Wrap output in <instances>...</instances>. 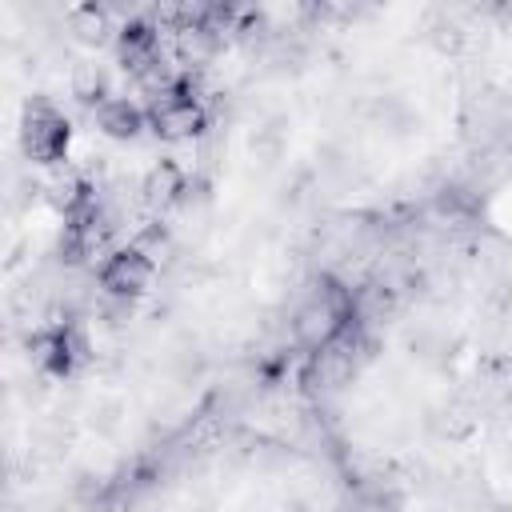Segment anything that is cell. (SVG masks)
Here are the masks:
<instances>
[{"mask_svg":"<svg viewBox=\"0 0 512 512\" xmlns=\"http://www.w3.org/2000/svg\"><path fill=\"white\" fill-rule=\"evenodd\" d=\"M24 348H28L32 368L44 372V376H52V380H68V376H76L92 360V336L72 316L48 320V324L32 328L24 336Z\"/></svg>","mask_w":512,"mask_h":512,"instance_id":"6da1fadb","label":"cell"},{"mask_svg":"<svg viewBox=\"0 0 512 512\" xmlns=\"http://www.w3.org/2000/svg\"><path fill=\"white\" fill-rule=\"evenodd\" d=\"M68 144H72L68 116L52 100H44V96L28 100L24 116H20V152H24V160H32V164H60Z\"/></svg>","mask_w":512,"mask_h":512,"instance_id":"7a4b0ae2","label":"cell"},{"mask_svg":"<svg viewBox=\"0 0 512 512\" xmlns=\"http://www.w3.org/2000/svg\"><path fill=\"white\" fill-rule=\"evenodd\" d=\"M156 268H160L156 260H148L140 248L124 244V248L104 252V260H100V268H96V284H100L104 300L132 304V300H140V296L152 288Z\"/></svg>","mask_w":512,"mask_h":512,"instance_id":"3957f363","label":"cell"},{"mask_svg":"<svg viewBox=\"0 0 512 512\" xmlns=\"http://www.w3.org/2000/svg\"><path fill=\"white\" fill-rule=\"evenodd\" d=\"M112 56L116 64L128 72V80H136L140 72H148L160 56H168L164 48V28L152 16H124L112 40Z\"/></svg>","mask_w":512,"mask_h":512,"instance_id":"277c9868","label":"cell"},{"mask_svg":"<svg viewBox=\"0 0 512 512\" xmlns=\"http://www.w3.org/2000/svg\"><path fill=\"white\" fill-rule=\"evenodd\" d=\"M340 324H344V316H340L332 304H324V300L308 288V296H304V300L296 304V312H292V340H296L300 348H308V352H320V348H328V344L336 340Z\"/></svg>","mask_w":512,"mask_h":512,"instance_id":"5b68a950","label":"cell"},{"mask_svg":"<svg viewBox=\"0 0 512 512\" xmlns=\"http://www.w3.org/2000/svg\"><path fill=\"white\" fill-rule=\"evenodd\" d=\"M184 188H188V172H184L172 156H160L156 164H148V172H144L140 184H136L140 200H144L152 212L172 208V204L184 196Z\"/></svg>","mask_w":512,"mask_h":512,"instance_id":"8992f818","label":"cell"},{"mask_svg":"<svg viewBox=\"0 0 512 512\" xmlns=\"http://www.w3.org/2000/svg\"><path fill=\"white\" fill-rule=\"evenodd\" d=\"M92 124H96L100 136L120 140V144H132V140L148 128V112H144L136 100H128V96H112V100H104V104L92 112Z\"/></svg>","mask_w":512,"mask_h":512,"instance_id":"52a82bcc","label":"cell"},{"mask_svg":"<svg viewBox=\"0 0 512 512\" xmlns=\"http://www.w3.org/2000/svg\"><path fill=\"white\" fill-rule=\"evenodd\" d=\"M116 28L120 24L112 20V8L108 4H80V8L68 12V32L80 44H88V48H100V44L116 40Z\"/></svg>","mask_w":512,"mask_h":512,"instance_id":"ba28073f","label":"cell"},{"mask_svg":"<svg viewBox=\"0 0 512 512\" xmlns=\"http://www.w3.org/2000/svg\"><path fill=\"white\" fill-rule=\"evenodd\" d=\"M68 88H72V100L84 104V108H92V112H96L104 100L116 96L112 84H108V68H104L100 60H80V64H72Z\"/></svg>","mask_w":512,"mask_h":512,"instance_id":"9c48e42d","label":"cell"},{"mask_svg":"<svg viewBox=\"0 0 512 512\" xmlns=\"http://www.w3.org/2000/svg\"><path fill=\"white\" fill-rule=\"evenodd\" d=\"M132 248H140L148 260L160 264V256L172 248V232H168V224H164V220H144V228H136V236H132Z\"/></svg>","mask_w":512,"mask_h":512,"instance_id":"30bf717a","label":"cell"}]
</instances>
